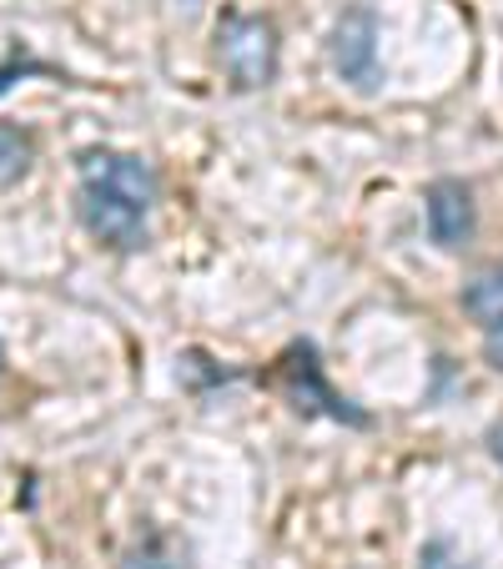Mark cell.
Listing matches in <instances>:
<instances>
[{"instance_id":"6da1fadb","label":"cell","mask_w":503,"mask_h":569,"mask_svg":"<svg viewBox=\"0 0 503 569\" xmlns=\"http://www.w3.org/2000/svg\"><path fill=\"white\" fill-rule=\"evenodd\" d=\"M157 202V177L141 157L127 151H87L81 157V222L97 242L117 252H137L147 242V217Z\"/></svg>"},{"instance_id":"ba28073f","label":"cell","mask_w":503,"mask_h":569,"mask_svg":"<svg viewBox=\"0 0 503 569\" xmlns=\"http://www.w3.org/2000/svg\"><path fill=\"white\" fill-rule=\"evenodd\" d=\"M121 569H182V559L172 555L167 539H147V545H137L127 559H121Z\"/></svg>"},{"instance_id":"7a4b0ae2","label":"cell","mask_w":503,"mask_h":569,"mask_svg":"<svg viewBox=\"0 0 503 569\" xmlns=\"http://www.w3.org/2000/svg\"><path fill=\"white\" fill-rule=\"evenodd\" d=\"M222 66L242 91H258L278 76V31L262 16H227L222 21Z\"/></svg>"},{"instance_id":"5b68a950","label":"cell","mask_w":503,"mask_h":569,"mask_svg":"<svg viewBox=\"0 0 503 569\" xmlns=\"http://www.w3.org/2000/svg\"><path fill=\"white\" fill-rule=\"evenodd\" d=\"M423 217H429V237L439 242V248H449V252L469 248V237H473V192L463 182H453V177H443V182H433L429 197H423Z\"/></svg>"},{"instance_id":"8992f818","label":"cell","mask_w":503,"mask_h":569,"mask_svg":"<svg viewBox=\"0 0 503 569\" xmlns=\"http://www.w3.org/2000/svg\"><path fill=\"white\" fill-rule=\"evenodd\" d=\"M463 312L479 318L483 328H499L503 322V268H493V272H483V278L469 282V292H463Z\"/></svg>"},{"instance_id":"7c38bea8","label":"cell","mask_w":503,"mask_h":569,"mask_svg":"<svg viewBox=\"0 0 503 569\" xmlns=\"http://www.w3.org/2000/svg\"><path fill=\"white\" fill-rule=\"evenodd\" d=\"M0 378H6V348H0Z\"/></svg>"},{"instance_id":"3957f363","label":"cell","mask_w":503,"mask_h":569,"mask_svg":"<svg viewBox=\"0 0 503 569\" xmlns=\"http://www.w3.org/2000/svg\"><path fill=\"white\" fill-rule=\"evenodd\" d=\"M328 61L358 91L378 87V16L368 6H353V11L338 16V26L328 36Z\"/></svg>"},{"instance_id":"9c48e42d","label":"cell","mask_w":503,"mask_h":569,"mask_svg":"<svg viewBox=\"0 0 503 569\" xmlns=\"http://www.w3.org/2000/svg\"><path fill=\"white\" fill-rule=\"evenodd\" d=\"M418 569H469V565L453 555V545L433 539V545H423V555H418Z\"/></svg>"},{"instance_id":"277c9868","label":"cell","mask_w":503,"mask_h":569,"mask_svg":"<svg viewBox=\"0 0 503 569\" xmlns=\"http://www.w3.org/2000/svg\"><path fill=\"white\" fill-rule=\"evenodd\" d=\"M282 378H288L292 409H302V413H332V419H348L353 429H363V423H368V413L348 409V398H338L328 383H322L318 353H312L308 343H298V348L288 353V363H282Z\"/></svg>"},{"instance_id":"8fae6325","label":"cell","mask_w":503,"mask_h":569,"mask_svg":"<svg viewBox=\"0 0 503 569\" xmlns=\"http://www.w3.org/2000/svg\"><path fill=\"white\" fill-rule=\"evenodd\" d=\"M489 453L503 463V423H493V429H489Z\"/></svg>"},{"instance_id":"52a82bcc","label":"cell","mask_w":503,"mask_h":569,"mask_svg":"<svg viewBox=\"0 0 503 569\" xmlns=\"http://www.w3.org/2000/svg\"><path fill=\"white\" fill-rule=\"evenodd\" d=\"M31 157H36L31 137H26L21 127H6V121H0V187L21 182V177L31 172Z\"/></svg>"},{"instance_id":"30bf717a","label":"cell","mask_w":503,"mask_h":569,"mask_svg":"<svg viewBox=\"0 0 503 569\" xmlns=\"http://www.w3.org/2000/svg\"><path fill=\"white\" fill-rule=\"evenodd\" d=\"M483 358H489V363L503 373V322H499V328H489V338H483Z\"/></svg>"}]
</instances>
